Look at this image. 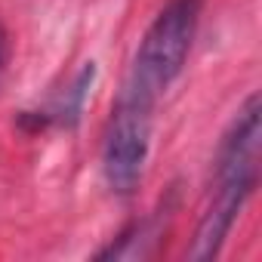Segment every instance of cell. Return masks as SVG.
Masks as SVG:
<instances>
[{
    "label": "cell",
    "instance_id": "obj_1",
    "mask_svg": "<svg viewBox=\"0 0 262 262\" xmlns=\"http://www.w3.org/2000/svg\"><path fill=\"white\" fill-rule=\"evenodd\" d=\"M198 22H201V0H170L145 31L133 74H129L123 90L155 102L182 74Z\"/></svg>",
    "mask_w": 262,
    "mask_h": 262
},
{
    "label": "cell",
    "instance_id": "obj_2",
    "mask_svg": "<svg viewBox=\"0 0 262 262\" xmlns=\"http://www.w3.org/2000/svg\"><path fill=\"white\" fill-rule=\"evenodd\" d=\"M151 108L155 102L123 90L111 111L102 145V170L117 194H133L142 182L151 148Z\"/></svg>",
    "mask_w": 262,
    "mask_h": 262
},
{
    "label": "cell",
    "instance_id": "obj_3",
    "mask_svg": "<svg viewBox=\"0 0 262 262\" xmlns=\"http://www.w3.org/2000/svg\"><path fill=\"white\" fill-rule=\"evenodd\" d=\"M256 188V176H228V179H216V191L213 201L194 231V241L188 247V259L194 262H207L213 256H219L234 219L241 216L244 204L250 201Z\"/></svg>",
    "mask_w": 262,
    "mask_h": 262
},
{
    "label": "cell",
    "instance_id": "obj_4",
    "mask_svg": "<svg viewBox=\"0 0 262 262\" xmlns=\"http://www.w3.org/2000/svg\"><path fill=\"white\" fill-rule=\"evenodd\" d=\"M259 142H262V102L259 93L247 96L237 108L231 126L216 151V179L228 176H256L259 170Z\"/></svg>",
    "mask_w": 262,
    "mask_h": 262
},
{
    "label": "cell",
    "instance_id": "obj_5",
    "mask_svg": "<svg viewBox=\"0 0 262 262\" xmlns=\"http://www.w3.org/2000/svg\"><path fill=\"white\" fill-rule=\"evenodd\" d=\"M93 80H96V62H83L80 71L74 74V80L65 86V93L56 96V102L43 111L47 123H56V126H77L80 123V114H83V105H86V96L93 90Z\"/></svg>",
    "mask_w": 262,
    "mask_h": 262
},
{
    "label": "cell",
    "instance_id": "obj_6",
    "mask_svg": "<svg viewBox=\"0 0 262 262\" xmlns=\"http://www.w3.org/2000/svg\"><path fill=\"white\" fill-rule=\"evenodd\" d=\"M7 62H10V31L4 28V22H0V77L7 71Z\"/></svg>",
    "mask_w": 262,
    "mask_h": 262
}]
</instances>
